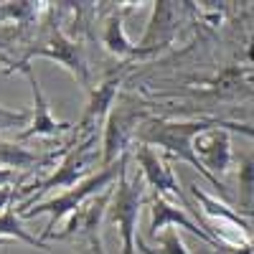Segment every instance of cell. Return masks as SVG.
Masks as SVG:
<instances>
[{
    "mask_svg": "<svg viewBox=\"0 0 254 254\" xmlns=\"http://www.w3.org/2000/svg\"><path fill=\"white\" fill-rule=\"evenodd\" d=\"M208 127H214V120H190V122H176V120H147L140 125V130L135 135L137 145H158L163 147V153L168 158H173L178 163H188L211 183V188H216V193L224 198V203L231 201L229 188L224 186V181L214 178L206 168L201 165L196 150H193V140L206 132Z\"/></svg>",
    "mask_w": 254,
    "mask_h": 254,
    "instance_id": "1",
    "label": "cell"
},
{
    "mask_svg": "<svg viewBox=\"0 0 254 254\" xmlns=\"http://www.w3.org/2000/svg\"><path fill=\"white\" fill-rule=\"evenodd\" d=\"M127 158H130V155L125 153L115 165L102 168L99 173L89 176L84 183H79V186L69 188L66 193H61V196H56V198H51V201L38 203L36 208L18 211V216H20V219H36V216H41V214H49V226H46V231H44V237H46V239H49V237H54V226H56V221H59V219H64V216H71L74 211H76L79 206L87 203L94 193H104V190H107V188L112 186V181H117V178H120L122 168L127 165Z\"/></svg>",
    "mask_w": 254,
    "mask_h": 254,
    "instance_id": "2",
    "label": "cell"
},
{
    "mask_svg": "<svg viewBox=\"0 0 254 254\" xmlns=\"http://www.w3.org/2000/svg\"><path fill=\"white\" fill-rule=\"evenodd\" d=\"M147 183L140 176L127 178V165L122 168V173L115 186V196L110 201V221L117 224L120 237H122V254H135L137 249V216H140V206L147 201Z\"/></svg>",
    "mask_w": 254,
    "mask_h": 254,
    "instance_id": "3",
    "label": "cell"
},
{
    "mask_svg": "<svg viewBox=\"0 0 254 254\" xmlns=\"http://www.w3.org/2000/svg\"><path fill=\"white\" fill-rule=\"evenodd\" d=\"M97 135L94 137H87V140H81L76 142L71 150L66 153V158H64L59 163V168L46 178V181H38V183H31L23 188V193H31V198H26L23 203H20L18 211H28L31 203L41 196V193H46V190H54V188H74L79 183H84L89 171H92V165L97 163Z\"/></svg>",
    "mask_w": 254,
    "mask_h": 254,
    "instance_id": "4",
    "label": "cell"
},
{
    "mask_svg": "<svg viewBox=\"0 0 254 254\" xmlns=\"http://www.w3.org/2000/svg\"><path fill=\"white\" fill-rule=\"evenodd\" d=\"M147 120H150L147 112L142 107H137L130 97H122L115 104L107 117V125H104V142H102V165L104 168L115 165L127 153V147L135 140L140 125Z\"/></svg>",
    "mask_w": 254,
    "mask_h": 254,
    "instance_id": "5",
    "label": "cell"
},
{
    "mask_svg": "<svg viewBox=\"0 0 254 254\" xmlns=\"http://www.w3.org/2000/svg\"><path fill=\"white\" fill-rule=\"evenodd\" d=\"M33 56H46V59H54V61L64 64V66H66L84 84V87L92 92V87H89V66H87V56H84L81 44H79V41H74V38H69L64 31H59L56 26H49L44 31V36H41L36 44H31V49L26 51L23 59L13 61V66H15V64H28Z\"/></svg>",
    "mask_w": 254,
    "mask_h": 254,
    "instance_id": "6",
    "label": "cell"
},
{
    "mask_svg": "<svg viewBox=\"0 0 254 254\" xmlns=\"http://www.w3.org/2000/svg\"><path fill=\"white\" fill-rule=\"evenodd\" d=\"M135 160L140 163V173L147 183V188H153V193L163 196V198H173V201H181L183 208H188L193 216L201 219V211L190 203L183 193V188L178 186L176 181V173L171 163L165 158H160L158 153H153L150 145H135Z\"/></svg>",
    "mask_w": 254,
    "mask_h": 254,
    "instance_id": "7",
    "label": "cell"
},
{
    "mask_svg": "<svg viewBox=\"0 0 254 254\" xmlns=\"http://www.w3.org/2000/svg\"><path fill=\"white\" fill-rule=\"evenodd\" d=\"M183 5L186 3H171V0H158L153 5V15L147 20L145 36L137 44V59H147L171 44L173 36L178 33Z\"/></svg>",
    "mask_w": 254,
    "mask_h": 254,
    "instance_id": "8",
    "label": "cell"
},
{
    "mask_svg": "<svg viewBox=\"0 0 254 254\" xmlns=\"http://www.w3.org/2000/svg\"><path fill=\"white\" fill-rule=\"evenodd\" d=\"M120 87H122V74L104 79L97 89L89 92V104H87V110H84V115L76 125V142L87 140V137H94L99 127L107 125V117L115 107Z\"/></svg>",
    "mask_w": 254,
    "mask_h": 254,
    "instance_id": "9",
    "label": "cell"
},
{
    "mask_svg": "<svg viewBox=\"0 0 254 254\" xmlns=\"http://www.w3.org/2000/svg\"><path fill=\"white\" fill-rule=\"evenodd\" d=\"M115 196V188L110 186L104 193H99V198L94 201H87L84 206H79L71 219H69V226L61 231V234H54L56 239H69L74 234L79 237H87L92 242V247L97 249V254H102V242H99V226H102V219L104 214H107V208H110V201Z\"/></svg>",
    "mask_w": 254,
    "mask_h": 254,
    "instance_id": "10",
    "label": "cell"
},
{
    "mask_svg": "<svg viewBox=\"0 0 254 254\" xmlns=\"http://www.w3.org/2000/svg\"><path fill=\"white\" fill-rule=\"evenodd\" d=\"M15 71H23L28 84H31V92H33V115H31V125L26 127L23 132H18V140H26V137H56L61 135L64 130H69V122H59L51 110H49V102L44 97V92H41V84L33 74V69L28 66V64H15L13 66Z\"/></svg>",
    "mask_w": 254,
    "mask_h": 254,
    "instance_id": "11",
    "label": "cell"
},
{
    "mask_svg": "<svg viewBox=\"0 0 254 254\" xmlns=\"http://www.w3.org/2000/svg\"><path fill=\"white\" fill-rule=\"evenodd\" d=\"M193 150L201 160V165L206 171L219 178L224 173H229V165H231V140H229V130L219 127L214 122V127H208L206 132H201L193 140ZM221 181V178H219Z\"/></svg>",
    "mask_w": 254,
    "mask_h": 254,
    "instance_id": "12",
    "label": "cell"
},
{
    "mask_svg": "<svg viewBox=\"0 0 254 254\" xmlns=\"http://www.w3.org/2000/svg\"><path fill=\"white\" fill-rule=\"evenodd\" d=\"M147 206H150V239L153 237H158L163 229H168V226H181V229H186V231H190V234H196L198 239H203L206 244H211L216 252H221V249H226V247H221L214 237L208 234V231H203L201 226H196L193 221H190V216H186L181 208H176L168 198H163V196H158V193H153L150 198H147Z\"/></svg>",
    "mask_w": 254,
    "mask_h": 254,
    "instance_id": "13",
    "label": "cell"
},
{
    "mask_svg": "<svg viewBox=\"0 0 254 254\" xmlns=\"http://www.w3.org/2000/svg\"><path fill=\"white\" fill-rule=\"evenodd\" d=\"M188 190H190V196H193L198 203H201V214H206L208 219H219L224 224H231L242 237L252 239L254 237V224L249 219H244L242 214H237V211H231L224 201L214 198V196H208L203 188H198L196 183H188Z\"/></svg>",
    "mask_w": 254,
    "mask_h": 254,
    "instance_id": "14",
    "label": "cell"
},
{
    "mask_svg": "<svg viewBox=\"0 0 254 254\" xmlns=\"http://www.w3.org/2000/svg\"><path fill=\"white\" fill-rule=\"evenodd\" d=\"M102 44L110 54L120 56V59H137V46H132L125 36L122 28V10H115L107 18V26H104V36H102Z\"/></svg>",
    "mask_w": 254,
    "mask_h": 254,
    "instance_id": "15",
    "label": "cell"
},
{
    "mask_svg": "<svg viewBox=\"0 0 254 254\" xmlns=\"http://www.w3.org/2000/svg\"><path fill=\"white\" fill-rule=\"evenodd\" d=\"M18 196V193H15ZM20 216H18V211H15V201L0 214V237H10V239H18V242H23V244H28V247H36V249H44V252H49V247L44 244V239H36V237H31L28 231L20 226V221H18Z\"/></svg>",
    "mask_w": 254,
    "mask_h": 254,
    "instance_id": "16",
    "label": "cell"
},
{
    "mask_svg": "<svg viewBox=\"0 0 254 254\" xmlns=\"http://www.w3.org/2000/svg\"><path fill=\"white\" fill-rule=\"evenodd\" d=\"M237 183H239V208H252L254 206V150L252 153H244L239 158V176H237Z\"/></svg>",
    "mask_w": 254,
    "mask_h": 254,
    "instance_id": "17",
    "label": "cell"
},
{
    "mask_svg": "<svg viewBox=\"0 0 254 254\" xmlns=\"http://www.w3.org/2000/svg\"><path fill=\"white\" fill-rule=\"evenodd\" d=\"M38 155L23 150L13 142H0V168H23V165H38Z\"/></svg>",
    "mask_w": 254,
    "mask_h": 254,
    "instance_id": "18",
    "label": "cell"
},
{
    "mask_svg": "<svg viewBox=\"0 0 254 254\" xmlns=\"http://www.w3.org/2000/svg\"><path fill=\"white\" fill-rule=\"evenodd\" d=\"M0 18L15 20L20 28H26L36 18V3H3L0 5Z\"/></svg>",
    "mask_w": 254,
    "mask_h": 254,
    "instance_id": "19",
    "label": "cell"
},
{
    "mask_svg": "<svg viewBox=\"0 0 254 254\" xmlns=\"http://www.w3.org/2000/svg\"><path fill=\"white\" fill-rule=\"evenodd\" d=\"M153 242L160 244V254H188V249L176 229H163L158 237H153Z\"/></svg>",
    "mask_w": 254,
    "mask_h": 254,
    "instance_id": "20",
    "label": "cell"
},
{
    "mask_svg": "<svg viewBox=\"0 0 254 254\" xmlns=\"http://www.w3.org/2000/svg\"><path fill=\"white\" fill-rule=\"evenodd\" d=\"M214 122L229 132H239V135L254 140V125H249V122H237V120H214Z\"/></svg>",
    "mask_w": 254,
    "mask_h": 254,
    "instance_id": "21",
    "label": "cell"
},
{
    "mask_svg": "<svg viewBox=\"0 0 254 254\" xmlns=\"http://www.w3.org/2000/svg\"><path fill=\"white\" fill-rule=\"evenodd\" d=\"M31 120L28 112H10L5 107H0V127H20Z\"/></svg>",
    "mask_w": 254,
    "mask_h": 254,
    "instance_id": "22",
    "label": "cell"
},
{
    "mask_svg": "<svg viewBox=\"0 0 254 254\" xmlns=\"http://www.w3.org/2000/svg\"><path fill=\"white\" fill-rule=\"evenodd\" d=\"M23 31H26V28H20V26H15V28H10V26H0V51L10 49L15 41L23 36ZM0 56H3V54H0Z\"/></svg>",
    "mask_w": 254,
    "mask_h": 254,
    "instance_id": "23",
    "label": "cell"
},
{
    "mask_svg": "<svg viewBox=\"0 0 254 254\" xmlns=\"http://www.w3.org/2000/svg\"><path fill=\"white\" fill-rule=\"evenodd\" d=\"M15 201V190L13 188H0V211H5Z\"/></svg>",
    "mask_w": 254,
    "mask_h": 254,
    "instance_id": "24",
    "label": "cell"
},
{
    "mask_svg": "<svg viewBox=\"0 0 254 254\" xmlns=\"http://www.w3.org/2000/svg\"><path fill=\"white\" fill-rule=\"evenodd\" d=\"M219 254H254V237H252V242H249L247 247H242V249H221Z\"/></svg>",
    "mask_w": 254,
    "mask_h": 254,
    "instance_id": "25",
    "label": "cell"
},
{
    "mask_svg": "<svg viewBox=\"0 0 254 254\" xmlns=\"http://www.w3.org/2000/svg\"><path fill=\"white\" fill-rule=\"evenodd\" d=\"M13 178H15V171H10V168H0V188H5Z\"/></svg>",
    "mask_w": 254,
    "mask_h": 254,
    "instance_id": "26",
    "label": "cell"
},
{
    "mask_svg": "<svg viewBox=\"0 0 254 254\" xmlns=\"http://www.w3.org/2000/svg\"><path fill=\"white\" fill-rule=\"evenodd\" d=\"M237 214H242L244 219H249V221L254 224V206H252V208H242V211H237Z\"/></svg>",
    "mask_w": 254,
    "mask_h": 254,
    "instance_id": "27",
    "label": "cell"
},
{
    "mask_svg": "<svg viewBox=\"0 0 254 254\" xmlns=\"http://www.w3.org/2000/svg\"><path fill=\"white\" fill-rule=\"evenodd\" d=\"M137 249H140V252H142V254H153V252H150V249H147V247H145V242H142V239H140V237H137Z\"/></svg>",
    "mask_w": 254,
    "mask_h": 254,
    "instance_id": "28",
    "label": "cell"
},
{
    "mask_svg": "<svg viewBox=\"0 0 254 254\" xmlns=\"http://www.w3.org/2000/svg\"><path fill=\"white\" fill-rule=\"evenodd\" d=\"M0 64H8V66H10V61H8L5 56H0Z\"/></svg>",
    "mask_w": 254,
    "mask_h": 254,
    "instance_id": "29",
    "label": "cell"
}]
</instances>
